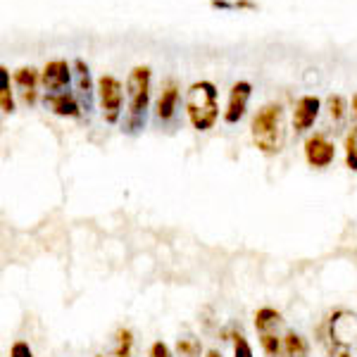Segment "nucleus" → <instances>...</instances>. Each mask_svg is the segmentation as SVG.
Here are the masks:
<instances>
[{
  "instance_id": "nucleus-1",
  "label": "nucleus",
  "mask_w": 357,
  "mask_h": 357,
  "mask_svg": "<svg viewBox=\"0 0 357 357\" xmlns=\"http://www.w3.org/2000/svg\"><path fill=\"white\" fill-rule=\"evenodd\" d=\"M250 134L255 148L264 155H279L286 143L284 107L279 102H267L255 112L250 124Z\"/></svg>"
},
{
  "instance_id": "nucleus-2",
  "label": "nucleus",
  "mask_w": 357,
  "mask_h": 357,
  "mask_svg": "<svg viewBox=\"0 0 357 357\" xmlns=\"http://www.w3.org/2000/svg\"><path fill=\"white\" fill-rule=\"evenodd\" d=\"M126 98H129V112H126L124 131L138 134L146 126L148 102H151V67L138 65L131 69L126 79Z\"/></svg>"
},
{
  "instance_id": "nucleus-3",
  "label": "nucleus",
  "mask_w": 357,
  "mask_h": 357,
  "mask_svg": "<svg viewBox=\"0 0 357 357\" xmlns=\"http://www.w3.org/2000/svg\"><path fill=\"white\" fill-rule=\"evenodd\" d=\"M186 114L193 129L210 131L220 117V102H217V86L212 82H195L186 91Z\"/></svg>"
},
{
  "instance_id": "nucleus-4",
  "label": "nucleus",
  "mask_w": 357,
  "mask_h": 357,
  "mask_svg": "<svg viewBox=\"0 0 357 357\" xmlns=\"http://www.w3.org/2000/svg\"><path fill=\"white\" fill-rule=\"evenodd\" d=\"M98 98H100L102 117L107 124H117L122 117V102H124V86L112 74H102L98 79Z\"/></svg>"
},
{
  "instance_id": "nucleus-5",
  "label": "nucleus",
  "mask_w": 357,
  "mask_h": 357,
  "mask_svg": "<svg viewBox=\"0 0 357 357\" xmlns=\"http://www.w3.org/2000/svg\"><path fill=\"white\" fill-rule=\"evenodd\" d=\"M329 338L331 345L343 350H350L357 345V314L350 310H336L329 317Z\"/></svg>"
},
{
  "instance_id": "nucleus-6",
  "label": "nucleus",
  "mask_w": 357,
  "mask_h": 357,
  "mask_svg": "<svg viewBox=\"0 0 357 357\" xmlns=\"http://www.w3.org/2000/svg\"><path fill=\"white\" fill-rule=\"evenodd\" d=\"M333 158H336V146L324 134L307 136V141H305V160H307L310 167L324 169V167L333 162Z\"/></svg>"
},
{
  "instance_id": "nucleus-7",
  "label": "nucleus",
  "mask_w": 357,
  "mask_h": 357,
  "mask_svg": "<svg viewBox=\"0 0 357 357\" xmlns=\"http://www.w3.org/2000/svg\"><path fill=\"white\" fill-rule=\"evenodd\" d=\"M252 96V84L250 82H236L229 91V102L224 110V122L227 124H238L243 119L248 110V100Z\"/></svg>"
},
{
  "instance_id": "nucleus-8",
  "label": "nucleus",
  "mask_w": 357,
  "mask_h": 357,
  "mask_svg": "<svg viewBox=\"0 0 357 357\" xmlns=\"http://www.w3.org/2000/svg\"><path fill=\"white\" fill-rule=\"evenodd\" d=\"M41 84L45 93H57V91H69L72 84V67L67 65V60H53L43 67L41 72Z\"/></svg>"
},
{
  "instance_id": "nucleus-9",
  "label": "nucleus",
  "mask_w": 357,
  "mask_h": 357,
  "mask_svg": "<svg viewBox=\"0 0 357 357\" xmlns=\"http://www.w3.org/2000/svg\"><path fill=\"white\" fill-rule=\"evenodd\" d=\"M319 110H321L319 98L303 96L301 100L296 102V110H293V129H296V134H305V131L317 122Z\"/></svg>"
},
{
  "instance_id": "nucleus-10",
  "label": "nucleus",
  "mask_w": 357,
  "mask_h": 357,
  "mask_svg": "<svg viewBox=\"0 0 357 357\" xmlns=\"http://www.w3.org/2000/svg\"><path fill=\"white\" fill-rule=\"evenodd\" d=\"M45 107L57 117H82V102L72 91H57V93H45Z\"/></svg>"
},
{
  "instance_id": "nucleus-11",
  "label": "nucleus",
  "mask_w": 357,
  "mask_h": 357,
  "mask_svg": "<svg viewBox=\"0 0 357 357\" xmlns=\"http://www.w3.org/2000/svg\"><path fill=\"white\" fill-rule=\"evenodd\" d=\"M13 79H15V86H17V91H20L22 100H24L26 105H33V102L38 100V82H41V74H38V69L20 67L13 74Z\"/></svg>"
},
{
  "instance_id": "nucleus-12",
  "label": "nucleus",
  "mask_w": 357,
  "mask_h": 357,
  "mask_svg": "<svg viewBox=\"0 0 357 357\" xmlns=\"http://www.w3.org/2000/svg\"><path fill=\"white\" fill-rule=\"evenodd\" d=\"M74 69H77L79 100H82L84 110L91 112V110H93V82H91V69L82 60V57H77V60H74Z\"/></svg>"
},
{
  "instance_id": "nucleus-13",
  "label": "nucleus",
  "mask_w": 357,
  "mask_h": 357,
  "mask_svg": "<svg viewBox=\"0 0 357 357\" xmlns=\"http://www.w3.org/2000/svg\"><path fill=\"white\" fill-rule=\"evenodd\" d=\"M178 105V86L174 82H169L162 89V93L158 98V105H155V114H158L160 122H172L176 114Z\"/></svg>"
},
{
  "instance_id": "nucleus-14",
  "label": "nucleus",
  "mask_w": 357,
  "mask_h": 357,
  "mask_svg": "<svg viewBox=\"0 0 357 357\" xmlns=\"http://www.w3.org/2000/svg\"><path fill=\"white\" fill-rule=\"evenodd\" d=\"M281 357H310V345L298 331H286Z\"/></svg>"
},
{
  "instance_id": "nucleus-15",
  "label": "nucleus",
  "mask_w": 357,
  "mask_h": 357,
  "mask_svg": "<svg viewBox=\"0 0 357 357\" xmlns=\"http://www.w3.org/2000/svg\"><path fill=\"white\" fill-rule=\"evenodd\" d=\"M281 324V312L274 307H260L255 312V329L257 333L276 331V326Z\"/></svg>"
},
{
  "instance_id": "nucleus-16",
  "label": "nucleus",
  "mask_w": 357,
  "mask_h": 357,
  "mask_svg": "<svg viewBox=\"0 0 357 357\" xmlns=\"http://www.w3.org/2000/svg\"><path fill=\"white\" fill-rule=\"evenodd\" d=\"M0 107H3L5 114L15 112V96H13V86H10L8 67H0Z\"/></svg>"
},
{
  "instance_id": "nucleus-17",
  "label": "nucleus",
  "mask_w": 357,
  "mask_h": 357,
  "mask_svg": "<svg viewBox=\"0 0 357 357\" xmlns=\"http://www.w3.org/2000/svg\"><path fill=\"white\" fill-rule=\"evenodd\" d=\"M134 353V333L131 329H119L114 336V357H131Z\"/></svg>"
},
{
  "instance_id": "nucleus-18",
  "label": "nucleus",
  "mask_w": 357,
  "mask_h": 357,
  "mask_svg": "<svg viewBox=\"0 0 357 357\" xmlns=\"http://www.w3.org/2000/svg\"><path fill=\"white\" fill-rule=\"evenodd\" d=\"M260 336V345L267 357H281V348H284V338L276 336V331L257 333Z\"/></svg>"
},
{
  "instance_id": "nucleus-19",
  "label": "nucleus",
  "mask_w": 357,
  "mask_h": 357,
  "mask_svg": "<svg viewBox=\"0 0 357 357\" xmlns=\"http://www.w3.org/2000/svg\"><path fill=\"white\" fill-rule=\"evenodd\" d=\"M345 112H348V102H345L343 96H329V114H331V122L336 126L343 124Z\"/></svg>"
},
{
  "instance_id": "nucleus-20",
  "label": "nucleus",
  "mask_w": 357,
  "mask_h": 357,
  "mask_svg": "<svg viewBox=\"0 0 357 357\" xmlns=\"http://www.w3.org/2000/svg\"><path fill=\"white\" fill-rule=\"evenodd\" d=\"M176 353H178V357H200V355H203V348H200L198 338L186 336V338H178Z\"/></svg>"
},
{
  "instance_id": "nucleus-21",
  "label": "nucleus",
  "mask_w": 357,
  "mask_h": 357,
  "mask_svg": "<svg viewBox=\"0 0 357 357\" xmlns=\"http://www.w3.org/2000/svg\"><path fill=\"white\" fill-rule=\"evenodd\" d=\"M345 165L357 172V126H353L350 134L345 136Z\"/></svg>"
},
{
  "instance_id": "nucleus-22",
  "label": "nucleus",
  "mask_w": 357,
  "mask_h": 357,
  "mask_svg": "<svg viewBox=\"0 0 357 357\" xmlns=\"http://www.w3.org/2000/svg\"><path fill=\"white\" fill-rule=\"evenodd\" d=\"M234 357H255L252 355L250 343H248V338L243 333H236L234 336Z\"/></svg>"
},
{
  "instance_id": "nucleus-23",
  "label": "nucleus",
  "mask_w": 357,
  "mask_h": 357,
  "mask_svg": "<svg viewBox=\"0 0 357 357\" xmlns=\"http://www.w3.org/2000/svg\"><path fill=\"white\" fill-rule=\"evenodd\" d=\"M151 357H174V353H172V348L162 341H155L151 345Z\"/></svg>"
},
{
  "instance_id": "nucleus-24",
  "label": "nucleus",
  "mask_w": 357,
  "mask_h": 357,
  "mask_svg": "<svg viewBox=\"0 0 357 357\" xmlns=\"http://www.w3.org/2000/svg\"><path fill=\"white\" fill-rule=\"evenodd\" d=\"M10 357H33V353H31V348H29V343L17 341L13 343V348H10Z\"/></svg>"
},
{
  "instance_id": "nucleus-25",
  "label": "nucleus",
  "mask_w": 357,
  "mask_h": 357,
  "mask_svg": "<svg viewBox=\"0 0 357 357\" xmlns=\"http://www.w3.org/2000/svg\"><path fill=\"white\" fill-rule=\"evenodd\" d=\"M210 8H215V10H234V3H231V0H210Z\"/></svg>"
},
{
  "instance_id": "nucleus-26",
  "label": "nucleus",
  "mask_w": 357,
  "mask_h": 357,
  "mask_svg": "<svg viewBox=\"0 0 357 357\" xmlns=\"http://www.w3.org/2000/svg\"><path fill=\"white\" fill-rule=\"evenodd\" d=\"M234 10H257V3H252V0H236Z\"/></svg>"
},
{
  "instance_id": "nucleus-27",
  "label": "nucleus",
  "mask_w": 357,
  "mask_h": 357,
  "mask_svg": "<svg viewBox=\"0 0 357 357\" xmlns=\"http://www.w3.org/2000/svg\"><path fill=\"white\" fill-rule=\"evenodd\" d=\"M205 357H222V353H217V350H207Z\"/></svg>"
},
{
  "instance_id": "nucleus-28",
  "label": "nucleus",
  "mask_w": 357,
  "mask_h": 357,
  "mask_svg": "<svg viewBox=\"0 0 357 357\" xmlns=\"http://www.w3.org/2000/svg\"><path fill=\"white\" fill-rule=\"evenodd\" d=\"M353 114H355V117H357V93L353 96Z\"/></svg>"
},
{
  "instance_id": "nucleus-29",
  "label": "nucleus",
  "mask_w": 357,
  "mask_h": 357,
  "mask_svg": "<svg viewBox=\"0 0 357 357\" xmlns=\"http://www.w3.org/2000/svg\"><path fill=\"white\" fill-rule=\"evenodd\" d=\"M338 357H353V355H350V353H348V350H343V353H341V355H338Z\"/></svg>"
},
{
  "instance_id": "nucleus-30",
  "label": "nucleus",
  "mask_w": 357,
  "mask_h": 357,
  "mask_svg": "<svg viewBox=\"0 0 357 357\" xmlns=\"http://www.w3.org/2000/svg\"><path fill=\"white\" fill-rule=\"evenodd\" d=\"M96 357H102V355H96Z\"/></svg>"
}]
</instances>
